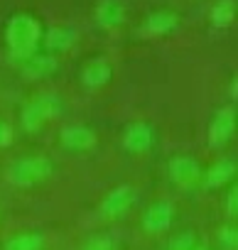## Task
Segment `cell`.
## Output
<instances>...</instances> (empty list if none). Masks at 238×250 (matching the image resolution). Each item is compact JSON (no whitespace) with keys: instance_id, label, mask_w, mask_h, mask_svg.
<instances>
[{"instance_id":"cell-1","label":"cell","mask_w":238,"mask_h":250,"mask_svg":"<svg viewBox=\"0 0 238 250\" xmlns=\"http://www.w3.org/2000/svg\"><path fill=\"white\" fill-rule=\"evenodd\" d=\"M5 42L13 54V59L25 62L32 54H37L42 42V25L30 13H15L5 25Z\"/></svg>"},{"instance_id":"cell-2","label":"cell","mask_w":238,"mask_h":250,"mask_svg":"<svg viewBox=\"0 0 238 250\" xmlns=\"http://www.w3.org/2000/svg\"><path fill=\"white\" fill-rule=\"evenodd\" d=\"M52 169L54 167L44 155H32V157H22V160L13 162L8 167V179L15 187L30 189V187H37V184L47 182L52 177Z\"/></svg>"},{"instance_id":"cell-3","label":"cell","mask_w":238,"mask_h":250,"mask_svg":"<svg viewBox=\"0 0 238 250\" xmlns=\"http://www.w3.org/2000/svg\"><path fill=\"white\" fill-rule=\"evenodd\" d=\"M59 110H62V101L57 93H40L32 101H27L22 108V115H20L22 128L27 133H37L47 120L59 115Z\"/></svg>"},{"instance_id":"cell-4","label":"cell","mask_w":238,"mask_h":250,"mask_svg":"<svg viewBox=\"0 0 238 250\" xmlns=\"http://www.w3.org/2000/svg\"><path fill=\"white\" fill-rule=\"evenodd\" d=\"M236 133V110L231 105H223L214 113L211 125H209V145L214 150H221L228 145V140Z\"/></svg>"},{"instance_id":"cell-5","label":"cell","mask_w":238,"mask_h":250,"mask_svg":"<svg viewBox=\"0 0 238 250\" xmlns=\"http://www.w3.org/2000/svg\"><path fill=\"white\" fill-rule=\"evenodd\" d=\"M133 201H135V189L130 184H118L101 201V216L103 218H121L123 213H128Z\"/></svg>"},{"instance_id":"cell-6","label":"cell","mask_w":238,"mask_h":250,"mask_svg":"<svg viewBox=\"0 0 238 250\" xmlns=\"http://www.w3.org/2000/svg\"><path fill=\"white\" fill-rule=\"evenodd\" d=\"M167 172H170V179L179 187H194L199 179H201V167L194 157L189 155H177L170 160L167 165Z\"/></svg>"},{"instance_id":"cell-7","label":"cell","mask_w":238,"mask_h":250,"mask_svg":"<svg viewBox=\"0 0 238 250\" xmlns=\"http://www.w3.org/2000/svg\"><path fill=\"white\" fill-rule=\"evenodd\" d=\"M155 143V133H152V125L145 123V120H138V123H130L126 133H123V147L133 155H140V152H148Z\"/></svg>"},{"instance_id":"cell-8","label":"cell","mask_w":238,"mask_h":250,"mask_svg":"<svg viewBox=\"0 0 238 250\" xmlns=\"http://www.w3.org/2000/svg\"><path fill=\"white\" fill-rule=\"evenodd\" d=\"M110 76H113V69H110V62L106 57H93L81 69V83L91 91L103 88L110 81Z\"/></svg>"},{"instance_id":"cell-9","label":"cell","mask_w":238,"mask_h":250,"mask_svg":"<svg viewBox=\"0 0 238 250\" xmlns=\"http://www.w3.org/2000/svg\"><path fill=\"white\" fill-rule=\"evenodd\" d=\"M172 218H174V206H172L170 201H157V204H152V206L145 211V216H143V228H145L148 233L157 235V233H165V230L172 226Z\"/></svg>"},{"instance_id":"cell-10","label":"cell","mask_w":238,"mask_h":250,"mask_svg":"<svg viewBox=\"0 0 238 250\" xmlns=\"http://www.w3.org/2000/svg\"><path fill=\"white\" fill-rule=\"evenodd\" d=\"M126 3L123 0H98L96 5V22L103 30H115L126 22Z\"/></svg>"},{"instance_id":"cell-11","label":"cell","mask_w":238,"mask_h":250,"mask_svg":"<svg viewBox=\"0 0 238 250\" xmlns=\"http://www.w3.org/2000/svg\"><path fill=\"white\" fill-rule=\"evenodd\" d=\"M62 145L74 152H86L96 145V133L88 125H66L62 130Z\"/></svg>"},{"instance_id":"cell-12","label":"cell","mask_w":238,"mask_h":250,"mask_svg":"<svg viewBox=\"0 0 238 250\" xmlns=\"http://www.w3.org/2000/svg\"><path fill=\"white\" fill-rule=\"evenodd\" d=\"M177 22H179L177 13L157 10V13H152V15L145 18V22L140 27V35L143 37H162V35H170L177 27Z\"/></svg>"},{"instance_id":"cell-13","label":"cell","mask_w":238,"mask_h":250,"mask_svg":"<svg viewBox=\"0 0 238 250\" xmlns=\"http://www.w3.org/2000/svg\"><path fill=\"white\" fill-rule=\"evenodd\" d=\"M42 42L49 52H69L76 42V32L66 25H54L47 32H42Z\"/></svg>"},{"instance_id":"cell-14","label":"cell","mask_w":238,"mask_h":250,"mask_svg":"<svg viewBox=\"0 0 238 250\" xmlns=\"http://www.w3.org/2000/svg\"><path fill=\"white\" fill-rule=\"evenodd\" d=\"M236 177V162L233 160H218L216 165H211L204 174V184L209 189H218L223 184H228Z\"/></svg>"},{"instance_id":"cell-15","label":"cell","mask_w":238,"mask_h":250,"mask_svg":"<svg viewBox=\"0 0 238 250\" xmlns=\"http://www.w3.org/2000/svg\"><path fill=\"white\" fill-rule=\"evenodd\" d=\"M57 69V59L52 54H32L30 59L22 62V71L30 79H44Z\"/></svg>"},{"instance_id":"cell-16","label":"cell","mask_w":238,"mask_h":250,"mask_svg":"<svg viewBox=\"0 0 238 250\" xmlns=\"http://www.w3.org/2000/svg\"><path fill=\"white\" fill-rule=\"evenodd\" d=\"M44 235L42 233H18L3 243V250H42Z\"/></svg>"},{"instance_id":"cell-17","label":"cell","mask_w":238,"mask_h":250,"mask_svg":"<svg viewBox=\"0 0 238 250\" xmlns=\"http://www.w3.org/2000/svg\"><path fill=\"white\" fill-rule=\"evenodd\" d=\"M236 20V3L233 0H218V3L211 8V25L218 30L231 27Z\"/></svg>"},{"instance_id":"cell-18","label":"cell","mask_w":238,"mask_h":250,"mask_svg":"<svg viewBox=\"0 0 238 250\" xmlns=\"http://www.w3.org/2000/svg\"><path fill=\"white\" fill-rule=\"evenodd\" d=\"M196 243H199V240H196V235H194L192 230H184V233L174 235V238L167 243V250H192Z\"/></svg>"},{"instance_id":"cell-19","label":"cell","mask_w":238,"mask_h":250,"mask_svg":"<svg viewBox=\"0 0 238 250\" xmlns=\"http://www.w3.org/2000/svg\"><path fill=\"white\" fill-rule=\"evenodd\" d=\"M218 245L223 250H236L238 248V230L233 226H223L218 230Z\"/></svg>"},{"instance_id":"cell-20","label":"cell","mask_w":238,"mask_h":250,"mask_svg":"<svg viewBox=\"0 0 238 250\" xmlns=\"http://www.w3.org/2000/svg\"><path fill=\"white\" fill-rule=\"evenodd\" d=\"M81 250H115V243L110 235H93L84 243Z\"/></svg>"},{"instance_id":"cell-21","label":"cell","mask_w":238,"mask_h":250,"mask_svg":"<svg viewBox=\"0 0 238 250\" xmlns=\"http://www.w3.org/2000/svg\"><path fill=\"white\" fill-rule=\"evenodd\" d=\"M15 140V130L8 120H0V147H10Z\"/></svg>"},{"instance_id":"cell-22","label":"cell","mask_w":238,"mask_h":250,"mask_svg":"<svg viewBox=\"0 0 238 250\" xmlns=\"http://www.w3.org/2000/svg\"><path fill=\"white\" fill-rule=\"evenodd\" d=\"M226 213H228V218H236V213H238V187H231V191L226 196Z\"/></svg>"},{"instance_id":"cell-23","label":"cell","mask_w":238,"mask_h":250,"mask_svg":"<svg viewBox=\"0 0 238 250\" xmlns=\"http://www.w3.org/2000/svg\"><path fill=\"white\" fill-rule=\"evenodd\" d=\"M192 250H206V243H196V245H194Z\"/></svg>"}]
</instances>
